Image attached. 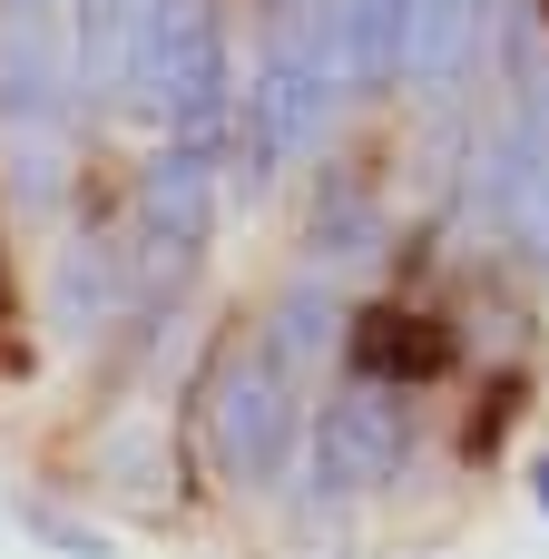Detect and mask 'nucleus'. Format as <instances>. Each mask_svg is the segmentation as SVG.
Returning <instances> with one entry per match:
<instances>
[{"instance_id":"4468645a","label":"nucleus","mask_w":549,"mask_h":559,"mask_svg":"<svg viewBox=\"0 0 549 559\" xmlns=\"http://www.w3.org/2000/svg\"><path fill=\"white\" fill-rule=\"evenodd\" d=\"M29 531H39V540H59L69 559H108V540H98V531H69V521H59V511H39V501H29Z\"/></svg>"},{"instance_id":"f03ea898","label":"nucleus","mask_w":549,"mask_h":559,"mask_svg":"<svg viewBox=\"0 0 549 559\" xmlns=\"http://www.w3.org/2000/svg\"><path fill=\"white\" fill-rule=\"evenodd\" d=\"M216 197H226V147L216 138H157L138 167V206H128V265H138V305H177L187 275L206 265L216 236Z\"/></svg>"},{"instance_id":"6e6552de","label":"nucleus","mask_w":549,"mask_h":559,"mask_svg":"<svg viewBox=\"0 0 549 559\" xmlns=\"http://www.w3.org/2000/svg\"><path fill=\"white\" fill-rule=\"evenodd\" d=\"M413 10L422 0H334L314 29H324V59H334V79H344V98H383V88H403V69H413Z\"/></svg>"},{"instance_id":"f257e3e1","label":"nucleus","mask_w":549,"mask_h":559,"mask_svg":"<svg viewBox=\"0 0 549 559\" xmlns=\"http://www.w3.org/2000/svg\"><path fill=\"white\" fill-rule=\"evenodd\" d=\"M334 108H344V79H334V59H324V29H314V20H275L265 59L246 69V88H236V108H226L236 177H246V187H275L295 157L324 147Z\"/></svg>"},{"instance_id":"2eb2a0df","label":"nucleus","mask_w":549,"mask_h":559,"mask_svg":"<svg viewBox=\"0 0 549 559\" xmlns=\"http://www.w3.org/2000/svg\"><path fill=\"white\" fill-rule=\"evenodd\" d=\"M334 0H275V20H324Z\"/></svg>"},{"instance_id":"dca6fc26","label":"nucleus","mask_w":549,"mask_h":559,"mask_svg":"<svg viewBox=\"0 0 549 559\" xmlns=\"http://www.w3.org/2000/svg\"><path fill=\"white\" fill-rule=\"evenodd\" d=\"M530 501H540V511H549V462H540V472H530Z\"/></svg>"},{"instance_id":"9d476101","label":"nucleus","mask_w":549,"mask_h":559,"mask_svg":"<svg viewBox=\"0 0 549 559\" xmlns=\"http://www.w3.org/2000/svg\"><path fill=\"white\" fill-rule=\"evenodd\" d=\"M354 364H363V383H393V393H413V383H432V373L452 364V334H442L432 314L373 305V314H354Z\"/></svg>"},{"instance_id":"7ed1b4c3","label":"nucleus","mask_w":549,"mask_h":559,"mask_svg":"<svg viewBox=\"0 0 549 559\" xmlns=\"http://www.w3.org/2000/svg\"><path fill=\"white\" fill-rule=\"evenodd\" d=\"M167 138H216L226 147V108H236V59H226V20L206 0H147L138 39H128V79H118Z\"/></svg>"},{"instance_id":"0eeeda50","label":"nucleus","mask_w":549,"mask_h":559,"mask_svg":"<svg viewBox=\"0 0 549 559\" xmlns=\"http://www.w3.org/2000/svg\"><path fill=\"white\" fill-rule=\"evenodd\" d=\"M138 314V265H128V236H108V226H79L69 246H59V265H49V324L69 334V344H98L108 324H128Z\"/></svg>"},{"instance_id":"f8f14e48","label":"nucleus","mask_w":549,"mask_h":559,"mask_svg":"<svg viewBox=\"0 0 549 559\" xmlns=\"http://www.w3.org/2000/svg\"><path fill=\"white\" fill-rule=\"evenodd\" d=\"M334 324H344L334 285H324V275H295V285L265 305V334H255V344H265V354L305 383V373H314V354H334Z\"/></svg>"},{"instance_id":"ddd939ff","label":"nucleus","mask_w":549,"mask_h":559,"mask_svg":"<svg viewBox=\"0 0 549 559\" xmlns=\"http://www.w3.org/2000/svg\"><path fill=\"white\" fill-rule=\"evenodd\" d=\"M98 472H108L128 501H157V491H167V452L147 462V423H118V432L98 442Z\"/></svg>"},{"instance_id":"20e7f679","label":"nucleus","mask_w":549,"mask_h":559,"mask_svg":"<svg viewBox=\"0 0 549 559\" xmlns=\"http://www.w3.org/2000/svg\"><path fill=\"white\" fill-rule=\"evenodd\" d=\"M196 423H206V462L226 491H275L305 452V403H295V373L246 334L206 364V393H196Z\"/></svg>"},{"instance_id":"39448f33","label":"nucleus","mask_w":549,"mask_h":559,"mask_svg":"<svg viewBox=\"0 0 549 559\" xmlns=\"http://www.w3.org/2000/svg\"><path fill=\"white\" fill-rule=\"evenodd\" d=\"M422 452V413L413 393L393 383H344L324 413H314V442H305V491L314 501H363V491H393Z\"/></svg>"},{"instance_id":"9b49d317","label":"nucleus","mask_w":549,"mask_h":559,"mask_svg":"<svg viewBox=\"0 0 549 559\" xmlns=\"http://www.w3.org/2000/svg\"><path fill=\"white\" fill-rule=\"evenodd\" d=\"M481 39H491V0H422L413 10V88L422 98H452L472 69H481Z\"/></svg>"},{"instance_id":"1a4fd4ad","label":"nucleus","mask_w":549,"mask_h":559,"mask_svg":"<svg viewBox=\"0 0 549 559\" xmlns=\"http://www.w3.org/2000/svg\"><path fill=\"white\" fill-rule=\"evenodd\" d=\"M393 246V216H383V197L363 187V177H324L314 187V216H305V275H344V265H373Z\"/></svg>"},{"instance_id":"423d86ee","label":"nucleus","mask_w":549,"mask_h":559,"mask_svg":"<svg viewBox=\"0 0 549 559\" xmlns=\"http://www.w3.org/2000/svg\"><path fill=\"white\" fill-rule=\"evenodd\" d=\"M481 216L521 265L549 275V69L511 88V118L481 147Z\"/></svg>"}]
</instances>
